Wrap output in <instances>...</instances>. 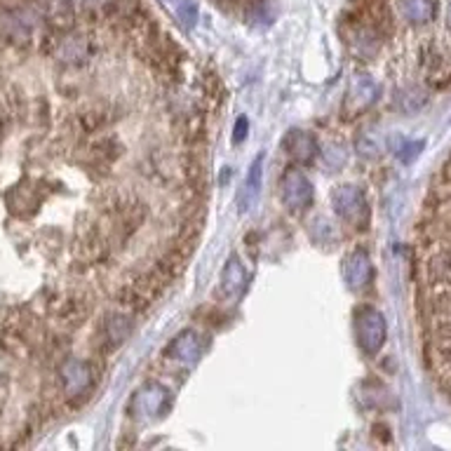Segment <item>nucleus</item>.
Wrapping results in <instances>:
<instances>
[{
  "instance_id": "f257e3e1",
  "label": "nucleus",
  "mask_w": 451,
  "mask_h": 451,
  "mask_svg": "<svg viewBox=\"0 0 451 451\" xmlns=\"http://www.w3.org/2000/svg\"><path fill=\"white\" fill-rule=\"evenodd\" d=\"M412 282L423 362L435 386L451 400V155L423 197Z\"/></svg>"
},
{
  "instance_id": "f03ea898",
  "label": "nucleus",
  "mask_w": 451,
  "mask_h": 451,
  "mask_svg": "<svg viewBox=\"0 0 451 451\" xmlns=\"http://www.w3.org/2000/svg\"><path fill=\"white\" fill-rule=\"evenodd\" d=\"M355 336H358L360 348L367 355L381 351L386 341V320L372 306H362L355 313Z\"/></svg>"
},
{
  "instance_id": "7ed1b4c3",
  "label": "nucleus",
  "mask_w": 451,
  "mask_h": 451,
  "mask_svg": "<svg viewBox=\"0 0 451 451\" xmlns=\"http://www.w3.org/2000/svg\"><path fill=\"white\" fill-rule=\"evenodd\" d=\"M282 202L292 209H306L313 202V183L299 169H287L282 176Z\"/></svg>"
},
{
  "instance_id": "20e7f679",
  "label": "nucleus",
  "mask_w": 451,
  "mask_h": 451,
  "mask_svg": "<svg viewBox=\"0 0 451 451\" xmlns=\"http://www.w3.org/2000/svg\"><path fill=\"white\" fill-rule=\"evenodd\" d=\"M334 200V207L341 216L346 218V221H353V223H367V200L365 195H362L360 188L355 186H341L334 190L332 195Z\"/></svg>"
},
{
  "instance_id": "39448f33",
  "label": "nucleus",
  "mask_w": 451,
  "mask_h": 451,
  "mask_svg": "<svg viewBox=\"0 0 451 451\" xmlns=\"http://www.w3.org/2000/svg\"><path fill=\"white\" fill-rule=\"evenodd\" d=\"M344 277L353 289H362V287H367L369 282H372L374 268H372V261H369L367 251L358 249L346 259L344 261Z\"/></svg>"
},
{
  "instance_id": "423d86ee",
  "label": "nucleus",
  "mask_w": 451,
  "mask_h": 451,
  "mask_svg": "<svg viewBox=\"0 0 451 451\" xmlns=\"http://www.w3.org/2000/svg\"><path fill=\"white\" fill-rule=\"evenodd\" d=\"M162 5L169 10L176 22H179L183 29H193L197 22V5L193 0H162Z\"/></svg>"
},
{
  "instance_id": "0eeeda50",
  "label": "nucleus",
  "mask_w": 451,
  "mask_h": 451,
  "mask_svg": "<svg viewBox=\"0 0 451 451\" xmlns=\"http://www.w3.org/2000/svg\"><path fill=\"white\" fill-rule=\"evenodd\" d=\"M285 146L289 148L292 155H296L301 160H311L313 153H315V139L303 132H292L285 139Z\"/></svg>"
},
{
  "instance_id": "6e6552de",
  "label": "nucleus",
  "mask_w": 451,
  "mask_h": 451,
  "mask_svg": "<svg viewBox=\"0 0 451 451\" xmlns=\"http://www.w3.org/2000/svg\"><path fill=\"white\" fill-rule=\"evenodd\" d=\"M223 282L228 289H235L240 292L242 285H244V270L240 268V263H237V259H230V263L226 266L223 270Z\"/></svg>"
},
{
  "instance_id": "1a4fd4ad",
  "label": "nucleus",
  "mask_w": 451,
  "mask_h": 451,
  "mask_svg": "<svg viewBox=\"0 0 451 451\" xmlns=\"http://www.w3.org/2000/svg\"><path fill=\"white\" fill-rule=\"evenodd\" d=\"M261 158H256L254 160V165H251V172H249V176H247V197H244V207L242 209H249V204L254 202V197H256V193H259V174H261Z\"/></svg>"
},
{
  "instance_id": "9d476101",
  "label": "nucleus",
  "mask_w": 451,
  "mask_h": 451,
  "mask_svg": "<svg viewBox=\"0 0 451 451\" xmlns=\"http://www.w3.org/2000/svg\"><path fill=\"white\" fill-rule=\"evenodd\" d=\"M216 5H221L226 10H242V12H254V10H263L266 0H214Z\"/></svg>"
}]
</instances>
